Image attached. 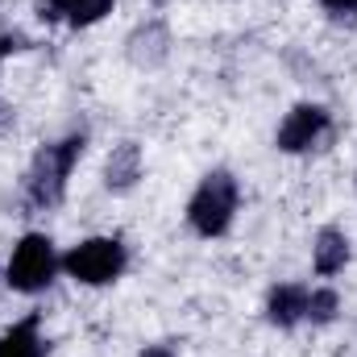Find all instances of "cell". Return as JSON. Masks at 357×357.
Listing matches in <instances>:
<instances>
[{
  "label": "cell",
  "mask_w": 357,
  "mask_h": 357,
  "mask_svg": "<svg viewBox=\"0 0 357 357\" xmlns=\"http://www.w3.org/2000/svg\"><path fill=\"white\" fill-rule=\"evenodd\" d=\"M84 150H88V133H67V137L42 146L29 158L25 178H21V191H25L29 208L46 212V208H59L67 199V187H71V175H75Z\"/></svg>",
  "instance_id": "cell-1"
},
{
  "label": "cell",
  "mask_w": 357,
  "mask_h": 357,
  "mask_svg": "<svg viewBox=\"0 0 357 357\" xmlns=\"http://www.w3.org/2000/svg\"><path fill=\"white\" fill-rule=\"evenodd\" d=\"M237 212H241V183H237V175L229 167H216V171H208L195 183L183 216H187V225H191L195 237L216 241V237H225L233 229Z\"/></svg>",
  "instance_id": "cell-2"
},
{
  "label": "cell",
  "mask_w": 357,
  "mask_h": 357,
  "mask_svg": "<svg viewBox=\"0 0 357 357\" xmlns=\"http://www.w3.org/2000/svg\"><path fill=\"white\" fill-rule=\"evenodd\" d=\"M59 274H63V254H59L54 237L29 229V233L17 237V245H13V254H8L0 278H4V287L17 291V295H42Z\"/></svg>",
  "instance_id": "cell-3"
},
{
  "label": "cell",
  "mask_w": 357,
  "mask_h": 357,
  "mask_svg": "<svg viewBox=\"0 0 357 357\" xmlns=\"http://www.w3.org/2000/svg\"><path fill=\"white\" fill-rule=\"evenodd\" d=\"M125 270H129V245L112 233L84 237L63 254V274L79 287H112Z\"/></svg>",
  "instance_id": "cell-4"
},
{
  "label": "cell",
  "mask_w": 357,
  "mask_h": 357,
  "mask_svg": "<svg viewBox=\"0 0 357 357\" xmlns=\"http://www.w3.org/2000/svg\"><path fill=\"white\" fill-rule=\"evenodd\" d=\"M333 133V112L324 108V104H312V100H303V104H295L282 121H278V129H274V150L278 154H312L324 137Z\"/></svg>",
  "instance_id": "cell-5"
},
{
  "label": "cell",
  "mask_w": 357,
  "mask_h": 357,
  "mask_svg": "<svg viewBox=\"0 0 357 357\" xmlns=\"http://www.w3.org/2000/svg\"><path fill=\"white\" fill-rule=\"evenodd\" d=\"M125 59L137 67V71H154L171 59V25L162 17H146L129 29L125 38Z\"/></svg>",
  "instance_id": "cell-6"
},
{
  "label": "cell",
  "mask_w": 357,
  "mask_h": 357,
  "mask_svg": "<svg viewBox=\"0 0 357 357\" xmlns=\"http://www.w3.org/2000/svg\"><path fill=\"white\" fill-rule=\"evenodd\" d=\"M307 282H274L266 291V303H262V316H266L270 328L278 333H291L303 324V312H307Z\"/></svg>",
  "instance_id": "cell-7"
},
{
  "label": "cell",
  "mask_w": 357,
  "mask_h": 357,
  "mask_svg": "<svg viewBox=\"0 0 357 357\" xmlns=\"http://www.w3.org/2000/svg\"><path fill=\"white\" fill-rule=\"evenodd\" d=\"M146 175V154L137 142H116L104 158V191L112 195H129Z\"/></svg>",
  "instance_id": "cell-8"
},
{
  "label": "cell",
  "mask_w": 357,
  "mask_h": 357,
  "mask_svg": "<svg viewBox=\"0 0 357 357\" xmlns=\"http://www.w3.org/2000/svg\"><path fill=\"white\" fill-rule=\"evenodd\" d=\"M349 258H354V241H349L345 229H337V225L316 229V237H312V270L320 278L341 274V270L349 266Z\"/></svg>",
  "instance_id": "cell-9"
},
{
  "label": "cell",
  "mask_w": 357,
  "mask_h": 357,
  "mask_svg": "<svg viewBox=\"0 0 357 357\" xmlns=\"http://www.w3.org/2000/svg\"><path fill=\"white\" fill-rule=\"evenodd\" d=\"M46 337H42V316L29 312L25 320L8 324L0 333V357H46Z\"/></svg>",
  "instance_id": "cell-10"
},
{
  "label": "cell",
  "mask_w": 357,
  "mask_h": 357,
  "mask_svg": "<svg viewBox=\"0 0 357 357\" xmlns=\"http://www.w3.org/2000/svg\"><path fill=\"white\" fill-rule=\"evenodd\" d=\"M337 316H341V291H337V287H328V282L312 287V291H307V312H303V324H312V328H328Z\"/></svg>",
  "instance_id": "cell-11"
},
{
  "label": "cell",
  "mask_w": 357,
  "mask_h": 357,
  "mask_svg": "<svg viewBox=\"0 0 357 357\" xmlns=\"http://www.w3.org/2000/svg\"><path fill=\"white\" fill-rule=\"evenodd\" d=\"M112 4H116V0H75L63 21H67L71 29H91V25H100V21L112 13Z\"/></svg>",
  "instance_id": "cell-12"
},
{
  "label": "cell",
  "mask_w": 357,
  "mask_h": 357,
  "mask_svg": "<svg viewBox=\"0 0 357 357\" xmlns=\"http://www.w3.org/2000/svg\"><path fill=\"white\" fill-rule=\"evenodd\" d=\"M320 8H324L328 17H337V21L357 17V0H320Z\"/></svg>",
  "instance_id": "cell-13"
},
{
  "label": "cell",
  "mask_w": 357,
  "mask_h": 357,
  "mask_svg": "<svg viewBox=\"0 0 357 357\" xmlns=\"http://www.w3.org/2000/svg\"><path fill=\"white\" fill-rule=\"evenodd\" d=\"M25 46H29V42H25V33H17V29H13V33H0V59H8V54H21Z\"/></svg>",
  "instance_id": "cell-14"
},
{
  "label": "cell",
  "mask_w": 357,
  "mask_h": 357,
  "mask_svg": "<svg viewBox=\"0 0 357 357\" xmlns=\"http://www.w3.org/2000/svg\"><path fill=\"white\" fill-rule=\"evenodd\" d=\"M71 4H75V0H42V8H46V13H42V17H50V21H63V17H67V8H71Z\"/></svg>",
  "instance_id": "cell-15"
},
{
  "label": "cell",
  "mask_w": 357,
  "mask_h": 357,
  "mask_svg": "<svg viewBox=\"0 0 357 357\" xmlns=\"http://www.w3.org/2000/svg\"><path fill=\"white\" fill-rule=\"evenodd\" d=\"M137 357H175V349H171V345H146Z\"/></svg>",
  "instance_id": "cell-16"
},
{
  "label": "cell",
  "mask_w": 357,
  "mask_h": 357,
  "mask_svg": "<svg viewBox=\"0 0 357 357\" xmlns=\"http://www.w3.org/2000/svg\"><path fill=\"white\" fill-rule=\"evenodd\" d=\"M150 4H154V8H167V4H171V0H150Z\"/></svg>",
  "instance_id": "cell-17"
},
{
  "label": "cell",
  "mask_w": 357,
  "mask_h": 357,
  "mask_svg": "<svg viewBox=\"0 0 357 357\" xmlns=\"http://www.w3.org/2000/svg\"><path fill=\"white\" fill-rule=\"evenodd\" d=\"M354 187H357V175H354Z\"/></svg>",
  "instance_id": "cell-18"
}]
</instances>
